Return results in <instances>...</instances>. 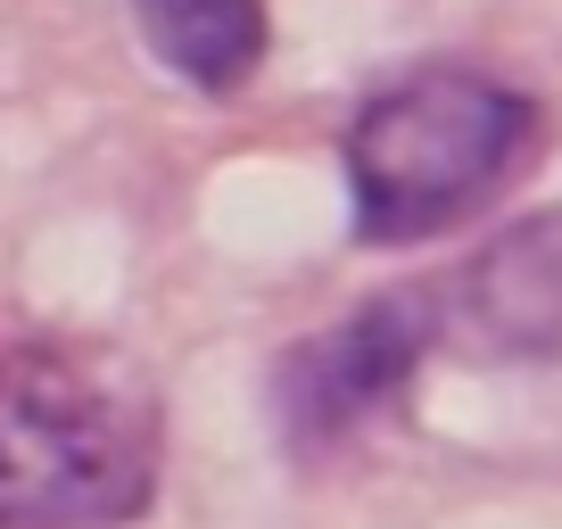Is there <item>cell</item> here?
<instances>
[{"mask_svg": "<svg viewBox=\"0 0 562 529\" xmlns=\"http://www.w3.org/2000/svg\"><path fill=\"white\" fill-rule=\"evenodd\" d=\"M422 348H430V306L422 299H372L348 323H331L323 339H299L273 372L281 430L299 447H323L339 430H356L364 414H381L414 381Z\"/></svg>", "mask_w": 562, "mask_h": 529, "instance_id": "cell-3", "label": "cell"}, {"mask_svg": "<svg viewBox=\"0 0 562 529\" xmlns=\"http://www.w3.org/2000/svg\"><path fill=\"white\" fill-rule=\"evenodd\" d=\"M133 25L191 91H240L273 42L265 0H133Z\"/></svg>", "mask_w": 562, "mask_h": 529, "instance_id": "cell-5", "label": "cell"}, {"mask_svg": "<svg viewBox=\"0 0 562 529\" xmlns=\"http://www.w3.org/2000/svg\"><path fill=\"white\" fill-rule=\"evenodd\" d=\"M456 315L472 348L513 364H562V207L496 232L456 282Z\"/></svg>", "mask_w": 562, "mask_h": 529, "instance_id": "cell-4", "label": "cell"}, {"mask_svg": "<svg viewBox=\"0 0 562 529\" xmlns=\"http://www.w3.org/2000/svg\"><path fill=\"white\" fill-rule=\"evenodd\" d=\"M529 133H538V108L496 75L422 67L405 83H389L348 124L356 240L405 248L447 232L529 158Z\"/></svg>", "mask_w": 562, "mask_h": 529, "instance_id": "cell-2", "label": "cell"}, {"mask_svg": "<svg viewBox=\"0 0 562 529\" xmlns=\"http://www.w3.org/2000/svg\"><path fill=\"white\" fill-rule=\"evenodd\" d=\"M158 488V406L91 348L0 339V529H108Z\"/></svg>", "mask_w": 562, "mask_h": 529, "instance_id": "cell-1", "label": "cell"}]
</instances>
